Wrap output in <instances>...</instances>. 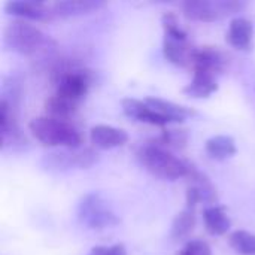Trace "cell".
Wrapping results in <instances>:
<instances>
[{"label":"cell","mask_w":255,"mask_h":255,"mask_svg":"<svg viewBox=\"0 0 255 255\" xmlns=\"http://www.w3.org/2000/svg\"><path fill=\"white\" fill-rule=\"evenodd\" d=\"M90 140L93 146L97 149H114V148H120L126 145L128 140V134L123 128L106 126V124H99L91 128Z\"/></svg>","instance_id":"cell-12"},{"label":"cell","mask_w":255,"mask_h":255,"mask_svg":"<svg viewBox=\"0 0 255 255\" xmlns=\"http://www.w3.org/2000/svg\"><path fill=\"white\" fill-rule=\"evenodd\" d=\"M253 22L245 16H236L230 21L226 37L233 48L239 51H250L253 45Z\"/></svg>","instance_id":"cell-15"},{"label":"cell","mask_w":255,"mask_h":255,"mask_svg":"<svg viewBox=\"0 0 255 255\" xmlns=\"http://www.w3.org/2000/svg\"><path fill=\"white\" fill-rule=\"evenodd\" d=\"M194 227H196V208L185 206V209L181 211L172 223L170 238L173 241H182L194 230Z\"/></svg>","instance_id":"cell-21"},{"label":"cell","mask_w":255,"mask_h":255,"mask_svg":"<svg viewBox=\"0 0 255 255\" xmlns=\"http://www.w3.org/2000/svg\"><path fill=\"white\" fill-rule=\"evenodd\" d=\"M99 161V154L93 148H60L43 155L42 164L51 172H66L72 169H88Z\"/></svg>","instance_id":"cell-8"},{"label":"cell","mask_w":255,"mask_h":255,"mask_svg":"<svg viewBox=\"0 0 255 255\" xmlns=\"http://www.w3.org/2000/svg\"><path fill=\"white\" fill-rule=\"evenodd\" d=\"M88 255H127V248L123 244H115L111 247H94Z\"/></svg>","instance_id":"cell-25"},{"label":"cell","mask_w":255,"mask_h":255,"mask_svg":"<svg viewBox=\"0 0 255 255\" xmlns=\"http://www.w3.org/2000/svg\"><path fill=\"white\" fill-rule=\"evenodd\" d=\"M187 178L190 181V185L188 187H193L197 191V194H199V197H200L202 202L211 203V205H215L217 203V200H218L217 190H215V187L212 185V182L209 181V178L203 172H200L197 167H194L191 164V169H190Z\"/></svg>","instance_id":"cell-20"},{"label":"cell","mask_w":255,"mask_h":255,"mask_svg":"<svg viewBox=\"0 0 255 255\" xmlns=\"http://www.w3.org/2000/svg\"><path fill=\"white\" fill-rule=\"evenodd\" d=\"M55 96L79 106L94 84V72L81 66H61L54 70Z\"/></svg>","instance_id":"cell-5"},{"label":"cell","mask_w":255,"mask_h":255,"mask_svg":"<svg viewBox=\"0 0 255 255\" xmlns=\"http://www.w3.org/2000/svg\"><path fill=\"white\" fill-rule=\"evenodd\" d=\"M191 66L194 72H205L218 78L227 67V57L218 48L203 46L194 49Z\"/></svg>","instance_id":"cell-10"},{"label":"cell","mask_w":255,"mask_h":255,"mask_svg":"<svg viewBox=\"0 0 255 255\" xmlns=\"http://www.w3.org/2000/svg\"><path fill=\"white\" fill-rule=\"evenodd\" d=\"M205 151L212 160L224 161L227 158H232L236 154L238 148H236V142L232 136L217 134V136H212L206 140Z\"/></svg>","instance_id":"cell-19"},{"label":"cell","mask_w":255,"mask_h":255,"mask_svg":"<svg viewBox=\"0 0 255 255\" xmlns=\"http://www.w3.org/2000/svg\"><path fill=\"white\" fill-rule=\"evenodd\" d=\"M188 139L190 134L187 130L184 128H169V130H163V133L160 134V137L157 140H154L155 143H158L163 148H170V149H185L188 145Z\"/></svg>","instance_id":"cell-22"},{"label":"cell","mask_w":255,"mask_h":255,"mask_svg":"<svg viewBox=\"0 0 255 255\" xmlns=\"http://www.w3.org/2000/svg\"><path fill=\"white\" fill-rule=\"evenodd\" d=\"M22 100V82L6 79L1 85L0 97V139L1 149L19 152L28 148V139L19 127V106Z\"/></svg>","instance_id":"cell-1"},{"label":"cell","mask_w":255,"mask_h":255,"mask_svg":"<svg viewBox=\"0 0 255 255\" xmlns=\"http://www.w3.org/2000/svg\"><path fill=\"white\" fill-rule=\"evenodd\" d=\"M136 157L140 166L146 172H149L155 178L166 179V181H176L179 178H187L191 169L190 161H185L173 155L170 151L160 146L154 140L143 143L137 149Z\"/></svg>","instance_id":"cell-2"},{"label":"cell","mask_w":255,"mask_h":255,"mask_svg":"<svg viewBox=\"0 0 255 255\" xmlns=\"http://www.w3.org/2000/svg\"><path fill=\"white\" fill-rule=\"evenodd\" d=\"M229 244L239 255H255V233L236 230L230 235Z\"/></svg>","instance_id":"cell-23"},{"label":"cell","mask_w":255,"mask_h":255,"mask_svg":"<svg viewBox=\"0 0 255 255\" xmlns=\"http://www.w3.org/2000/svg\"><path fill=\"white\" fill-rule=\"evenodd\" d=\"M121 106H123V112L134 121L151 124V126H160V127L170 124V120H167L161 114L155 112L145 100H137V99L128 97V99H123Z\"/></svg>","instance_id":"cell-11"},{"label":"cell","mask_w":255,"mask_h":255,"mask_svg":"<svg viewBox=\"0 0 255 255\" xmlns=\"http://www.w3.org/2000/svg\"><path fill=\"white\" fill-rule=\"evenodd\" d=\"M218 91V81L215 76L205 72H194V78L182 88V93L193 99H206Z\"/></svg>","instance_id":"cell-18"},{"label":"cell","mask_w":255,"mask_h":255,"mask_svg":"<svg viewBox=\"0 0 255 255\" xmlns=\"http://www.w3.org/2000/svg\"><path fill=\"white\" fill-rule=\"evenodd\" d=\"M193 52H194V48L190 46L188 39L164 36L163 54L169 63L178 67H188L193 63Z\"/></svg>","instance_id":"cell-13"},{"label":"cell","mask_w":255,"mask_h":255,"mask_svg":"<svg viewBox=\"0 0 255 255\" xmlns=\"http://www.w3.org/2000/svg\"><path fill=\"white\" fill-rule=\"evenodd\" d=\"M145 102L155 112H158L163 117H166L167 120H170V123H182L185 118L197 115L196 111L191 109V108H188V106L178 105L175 102L164 100V99H160V97H146Z\"/></svg>","instance_id":"cell-17"},{"label":"cell","mask_w":255,"mask_h":255,"mask_svg":"<svg viewBox=\"0 0 255 255\" xmlns=\"http://www.w3.org/2000/svg\"><path fill=\"white\" fill-rule=\"evenodd\" d=\"M247 7L241 0H188L182 3L184 15L193 21L214 22L235 15Z\"/></svg>","instance_id":"cell-7"},{"label":"cell","mask_w":255,"mask_h":255,"mask_svg":"<svg viewBox=\"0 0 255 255\" xmlns=\"http://www.w3.org/2000/svg\"><path fill=\"white\" fill-rule=\"evenodd\" d=\"M203 223L206 232L212 236H224L232 227V220L227 209L221 205L206 206L203 209Z\"/></svg>","instance_id":"cell-16"},{"label":"cell","mask_w":255,"mask_h":255,"mask_svg":"<svg viewBox=\"0 0 255 255\" xmlns=\"http://www.w3.org/2000/svg\"><path fill=\"white\" fill-rule=\"evenodd\" d=\"M4 46L21 55H34L46 51L54 42L36 25L25 19H13L3 30Z\"/></svg>","instance_id":"cell-3"},{"label":"cell","mask_w":255,"mask_h":255,"mask_svg":"<svg viewBox=\"0 0 255 255\" xmlns=\"http://www.w3.org/2000/svg\"><path fill=\"white\" fill-rule=\"evenodd\" d=\"M78 220L90 230L112 229L120 224V217L100 193H87L78 203Z\"/></svg>","instance_id":"cell-6"},{"label":"cell","mask_w":255,"mask_h":255,"mask_svg":"<svg viewBox=\"0 0 255 255\" xmlns=\"http://www.w3.org/2000/svg\"><path fill=\"white\" fill-rule=\"evenodd\" d=\"M31 134L45 146L51 148H79L82 146L81 133L66 120L52 117H37L28 124Z\"/></svg>","instance_id":"cell-4"},{"label":"cell","mask_w":255,"mask_h":255,"mask_svg":"<svg viewBox=\"0 0 255 255\" xmlns=\"http://www.w3.org/2000/svg\"><path fill=\"white\" fill-rule=\"evenodd\" d=\"M105 6H106V1H102V0H63V1H55L54 4H51L52 15L58 18L87 15Z\"/></svg>","instance_id":"cell-14"},{"label":"cell","mask_w":255,"mask_h":255,"mask_svg":"<svg viewBox=\"0 0 255 255\" xmlns=\"http://www.w3.org/2000/svg\"><path fill=\"white\" fill-rule=\"evenodd\" d=\"M4 12L16 19L48 21L52 15V7L40 0H10L4 4Z\"/></svg>","instance_id":"cell-9"},{"label":"cell","mask_w":255,"mask_h":255,"mask_svg":"<svg viewBox=\"0 0 255 255\" xmlns=\"http://www.w3.org/2000/svg\"><path fill=\"white\" fill-rule=\"evenodd\" d=\"M178 255H212V250L208 242L202 239H194L187 242Z\"/></svg>","instance_id":"cell-24"}]
</instances>
